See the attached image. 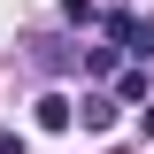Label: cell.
<instances>
[{
  "label": "cell",
  "instance_id": "4",
  "mask_svg": "<svg viewBox=\"0 0 154 154\" xmlns=\"http://www.w3.org/2000/svg\"><path fill=\"white\" fill-rule=\"evenodd\" d=\"M0 154H23V139H8V131H0Z\"/></svg>",
  "mask_w": 154,
  "mask_h": 154
},
{
  "label": "cell",
  "instance_id": "5",
  "mask_svg": "<svg viewBox=\"0 0 154 154\" xmlns=\"http://www.w3.org/2000/svg\"><path fill=\"white\" fill-rule=\"evenodd\" d=\"M139 131H146V139H154V108H146V116H139Z\"/></svg>",
  "mask_w": 154,
  "mask_h": 154
},
{
  "label": "cell",
  "instance_id": "3",
  "mask_svg": "<svg viewBox=\"0 0 154 154\" xmlns=\"http://www.w3.org/2000/svg\"><path fill=\"white\" fill-rule=\"evenodd\" d=\"M116 123V100H85V131H108Z\"/></svg>",
  "mask_w": 154,
  "mask_h": 154
},
{
  "label": "cell",
  "instance_id": "2",
  "mask_svg": "<svg viewBox=\"0 0 154 154\" xmlns=\"http://www.w3.org/2000/svg\"><path fill=\"white\" fill-rule=\"evenodd\" d=\"M38 123H46V131H69V100L46 93V100H38Z\"/></svg>",
  "mask_w": 154,
  "mask_h": 154
},
{
  "label": "cell",
  "instance_id": "1",
  "mask_svg": "<svg viewBox=\"0 0 154 154\" xmlns=\"http://www.w3.org/2000/svg\"><path fill=\"white\" fill-rule=\"evenodd\" d=\"M108 38L123 46V54H139V62L154 54V23H139V16H108Z\"/></svg>",
  "mask_w": 154,
  "mask_h": 154
}]
</instances>
